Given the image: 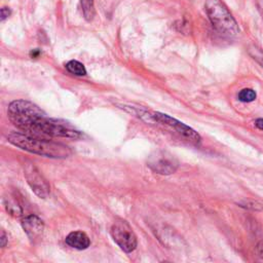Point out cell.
<instances>
[{"label":"cell","mask_w":263,"mask_h":263,"mask_svg":"<svg viewBox=\"0 0 263 263\" xmlns=\"http://www.w3.org/2000/svg\"><path fill=\"white\" fill-rule=\"evenodd\" d=\"M7 140L23 150L50 158H66L72 154L71 149L64 144L51 142L48 139L32 137L27 134L10 133L7 135Z\"/></svg>","instance_id":"cell-2"},{"label":"cell","mask_w":263,"mask_h":263,"mask_svg":"<svg viewBox=\"0 0 263 263\" xmlns=\"http://www.w3.org/2000/svg\"><path fill=\"white\" fill-rule=\"evenodd\" d=\"M205 12L213 27L225 36H235L239 29L236 21L221 0H205Z\"/></svg>","instance_id":"cell-3"},{"label":"cell","mask_w":263,"mask_h":263,"mask_svg":"<svg viewBox=\"0 0 263 263\" xmlns=\"http://www.w3.org/2000/svg\"><path fill=\"white\" fill-rule=\"evenodd\" d=\"M22 226H23L24 231L27 233L28 237L31 240H35L36 238H38L41 235L44 224L40 218H38L35 215H31V216L26 217L23 220Z\"/></svg>","instance_id":"cell-8"},{"label":"cell","mask_w":263,"mask_h":263,"mask_svg":"<svg viewBox=\"0 0 263 263\" xmlns=\"http://www.w3.org/2000/svg\"><path fill=\"white\" fill-rule=\"evenodd\" d=\"M9 15H10V9L7 7H2L1 8V21H4Z\"/></svg>","instance_id":"cell-15"},{"label":"cell","mask_w":263,"mask_h":263,"mask_svg":"<svg viewBox=\"0 0 263 263\" xmlns=\"http://www.w3.org/2000/svg\"><path fill=\"white\" fill-rule=\"evenodd\" d=\"M66 69L68 70V72H70L71 74H74L76 76H83L86 74V70H85V67L83 66V64L78 61H75V60L69 61L66 64Z\"/></svg>","instance_id":"cell-10"},{"label":"cell","mask_w":263,"mask_h":263,"mask_svg":"<svg viewBox=\"0 0 263 263\" xmlns=\"http://www.w3.org/2000/svg\"><path fill=\"white\" fill-rule=\"evenodd\" d=\"M66 243L76 250H85L89 247L90 240L82 231H73L66 237Z\"/></svg>","instance_id":"cell-9"},{"label":"cell","mask_w":263,"mask_h":263,"mask_svg":"<svg viewBox=\"0 0 263 263\" xmlns=\"http://www.w3.org/2000/svg\"><path fill=\"white\" fill-rule=\"evenodd\" d=\"M255 125L260 130H263V118H258L255 120Z\"/></svg>","instance_id":"cell-16"},{"label":"cell","mask_w":263,"mask_h":263,"mask_svg":"<svg viewBox=\"0 0 263 263\" xmlns=\"http://www.w3.org/2000/svg\"><path fill=\"white\" fill-rule=\"evenodd\" d=\"M82 12L87 21H91L95 16V5L93 0H80Z\"/></svg>","instance_id":"cell-11"},{"label":"cell","mask_w":263,"mask_h":263,"mask_svg":"<svg viewBox=\"0 0 263 263\" xmlns=\"http://www.w3.org/2000/svg\"><path fill=\"white\" fill-rule=\"evenodd\" d=\"M256 98H257V93L252 88H243L237 95V99L243 103L253 102L256 100Z\"/></svg>","instance_id":"cell-12"},{"label":"cell","mask_w":263,"mask_h":263,"mask_svg":"<svg viewBox=\"0 0 263 263\" xmlns=\"http://www.w3.org/2000/svg\"><path fill=\"white\" fill-rule=\"evenodd\" d=\"M153 117L155 120L173 127L179 135H181L186 141L190 142L191 144H193V145L200 144V142H201L200 136L197 134V132H195L193 128L186 125L185 123H183L166 114H162V113H158V112L155 113L153 115Z\"/></svg>","instance_id":"cell-6"},{"label":"cell","mask_w":263,"mask_h":263,"mask_svg":"<svg viewBox=\"0 0 263 263\" xmlns=\"http://www.w3.org/2000/svg\"><path fill=\"white\" fill-rule=\"evenodd\" d=\"M24 175L27 179L29 186L31 187V189L34 191L36 195H38L40 198H45L48 196L50 192L49 185L34 165L32 164L26 165Z\"/></svg>","instance_id":"cell-7"},{"label":"cell","mask_w":263,"mask_h":263,"mask_svg":"<svg viewBox=\"0 0 263 263\" xmlns=\"http://www.w3.org/2000/svg\"><path fill=\"white\" fill-rule=\"evenodd\" d=\"M110 232L113 240L122 251L130 253L137 248V236L130 225L125 220H116L112 224Z\"/></svg>","instance_id":"cell-4"},{"label":"cell","mask_w":263,"mask_h":263,"mask_svg":"<svg viewBox=\"0 0 263 263\" xmlns=\"http://www.w3.org/2000/svg\"><path fill=\"white\" fill-rule=\"evenodd\" d=\"M249 54L258 63L261 67H263V50L257 46L256 44H252L249 46Z\"/></svg>","instance_id":"cell-13"},{"label":"cell","mask_w":263,"mask_h":263,"mask_svg":"<svg viewBox=\"0 0 263 263\" xmlns=\"http://www.w3.org/2000/svg\"><path fill=\"white\" fill-rule=\"evenodd\" d=\"M7 114L10 121L24 134L42 139L58 136L59 119L47 117L37 105L29 101L16 100L11 102Z\"/></svg>","instance_id":"cell-1"},{"label":"cell","mask_w":263,"mask_h":263,"mask_svg":"<svg viewBox=\"0 0 263 263\" xmlns=\"http://www.w3.org/2000/svg\"><path fill=\"white\" fill-rule=\"evenodd\" d=\"M6 242H7V239H6V235L4 233V231H2V236H1V247L4 248L6 246Z\"/></svg>","instance_id":"cell-17"},{"label":"cell","mask_w":263,"mask_h":263,"mask_svg":"<svg viewBox=\"0 0 263 263\" xmlns=\"http://www.w3.org/2000/svg\"><path fill=\"white\" fill-rule=\"evenodd\" d=\"M262 15H263V12H262Z\"/></svg>","instance_id":"cell-19"},{"label":"cell","mask_w":263,"mask_h":263,"mask_svg":"<svg viewBox=\"0 0 263 263\" xmlns=\"http://www.w3.org/2000/svg\"><path fill=\"white\" fill-rule=\"evenodd\" d=\"M255 250H256L257 256H258L261 260H263V240H260V241L256 245Z\"/></svg>","instance_id":"cell-14"},{"label":"cell","mask_w":263,"mask_h":263,"mask_svg":"<svg viewBox=\"0 0 263 263\" xmlns=\"http://www.w3.org/2000/svg\"><path fill=\"white\" fill-rule=\"evenodd\" d=\"M39 53H40V51L38 49H34V50L31 51V57L32 58H36V57L39 55Z\"/></svg>","instance_id":"cell-18"},{"label":"cell","mask_w":263,"mask_h":263,"mask_svg":"<svg viewBox=\"0 0 263 263\" xmlns=\"http://www.w3.org/2000/svg\"><path fill=\"white\" fill-rule=\"evenodd\" d=\"M147 165L157 174L171 175L179 167V161L173 154L166 151L157 150L149 156Z\"/></svg>","instance_id":"cell-5"}]
</instances>
